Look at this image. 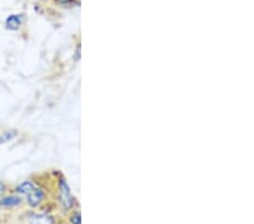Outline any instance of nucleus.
<instances>
[{
  "mask_svg": "<svg viewBox=\"0 0 254 224\" xmlns=\"http://www.w3.org/2000/svg\"><path fill=\"white\" fill-rule=\"evenodd\" d=\"M16 190H17L18 193H20V194H25L26 195L28 205L32 206V207L38 206L44 198L43 191L39 189V188H36V187L30 181L23 182L22 185H19L17 187V189H16Z\"/></svg>",
  "mask_w": 254,
  "mask_h": 224,
  "instance_id": "nucleus-1",
  "label": "nucleus"
},
{
  "mask_svg": "<svg viewBox=\"0 0 254 224\" xmlns=\"http://www.w3.org/2000/svg\"><path fill=\"white\" fill-rule=\"evenodd\" d=\"M60 201L64 210H69L72 206V197L70 189L64 180L60 181Z\"/></svg>",
  "mask_w": 254,
  "mask_h": 224,
  "instance_id": "nucleus-2",
  "label": "nucleus"
},
{
  "mask_svg": "<svg viewBox=\"0 0 254 224\" xmlns=\"http://www.w3.org/2000/svg\"><path fill=\"white\" fill-rule=\"evenodd\" d=\"M22 25V16L20 15H10L6 19V27L10 31L18 30L19 26Z\"/></svg>",
  "mask_w": 254,
  "mask_h": 224,
  "instance_id": "nucleus-3",
  "label": "nucleus"
},
{
  "mask_svg": "<svg viewBox=\"0 0 254 224\" xmlns=\"http://www.w3.org/2000/svg\"><path fill=\"white\" fill-rule=\"evenodd\" d=\"M20 203V198L18 196H8L0 201V205L2 206H16Z\"/></svg>",
  "mask_w": 254,
  "mask_h": 224,
  "instance_id": "nucleus-4",
  "label": "nucleus"
},
{
  "mask_svg": "<svg viewBox=\"0 0 254 224\" xmlns=\"http://www.w3.org/2000/svg\"><path fill=\"white\" fill-rule=\"evenodd\" d=\"M16 136V132H6L2 135H0V145L3 144L5 142H8Z\"/></svg>",
  "mask_w": 254,
  "mask_h": 224,
  "instance_id": "nucleus-5",
  "label": "nucleus"
},
{
  "mask_svg": "<svg viewBox=\"0 0 254 224\" xmlns=\"http://www.w3.org/2000/svg\"><path fill=\"white\" fill-rule=\"evenodd\" d=\"M70 221H71L72 223H75V224H79V223L81 222L80 215H79V214H75V215H73V217L70 219Z\"/></svg>",
  "mask_w": 254,
  "mask_h": 224,
  "instance_id": "nucleus-6",
  "label": "nucleus"
},
{
  "mask_svg": "<svg viewBox=\"0 0 254 224\" xmlns=\"http://www.w3.org/2000/svg\"><path fill=\"white\" fill-rule=\"evenodd\" d=\"M3 193H5V185L0 181V196H2Z\"/></svg>",
  "mask_w": 254,
  "mask_h": 224,
  "instance_id": "nucleus-7",
  "label": "nucleus"
},
{
  "mask_svg": "<svg viewBox=\"0 0 254 224\" xmlns=\"http://www.w3.org/2000/svg\"><path fill=\"white\" fill-rule=\"evenodd\" d=\"M71 0H57V2L59 3H67V2H70Z\"/></svg>",
  "mask_w": 254,
  "mask_h": 224,
  "instance_id": "nucleus-8",
  "label": "nucleus"
}]
</instances>
